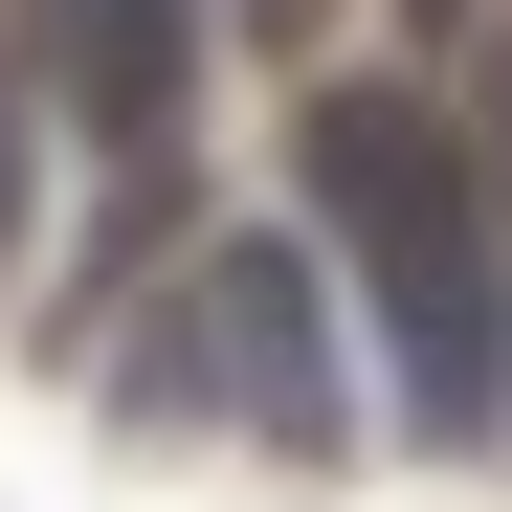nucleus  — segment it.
I'll return each instance as SVG.
<instances>
[{"label":"nucleus","instance_id":"f257e3e1","mask_svg":"<svg viewBox=\"0 0 512 512\" xmlns=\"http://www.w3.org/2000/svg\"><path fill=\"white\" fill-rule=\"evenodd\" d=\"M312 223L379 268V334H401V423L423 446H512V245H490V156L446 90H312Z\"/></svg>","mask_w":512,"mask_h":512},{"label":"nucleus","instance_id":"f03ea898","mask_svg":"<svg viewBox=\"0 0 512 512\" xmlns=\"http://www.w3.org/2000/svg\"><path fill=\"white\" fill-rule=\"evenodd\" d=\"M134 401H223L245 446H290V468H312V446H357V401H334V290H312V245H268V223H245V245H201V290L134 334Z\"/></svg>","mask_w":512,"mask_h":512},{"label":"nucleus","instance_id":"7ed1b4c3","mask_svg":"<svg viewBox=\"0 0 512 512\" xmlns=\"http://www.w3.org/2000/svg\"><path fill=\"white\" fill-rule=\"evenodd\" d=\"M45 90L90 112L112 156H179V90H201V0H45Z\"/></svg>","mask_w":512,"mask_h":512},{"label":"nucleus","instance_id":"20e7f679","mask_svg":"<svg viewBox=\"0 0 512 512\" xmlns=\"http://www.w3.org/2000/svg\"><path fill=\"white\" fill-rule=\"evenodd\" d=\"M23 156H45V112L0 90V268H23Z\"/></svg>","mask_w":512,"mask_h":512}]
</instances>
